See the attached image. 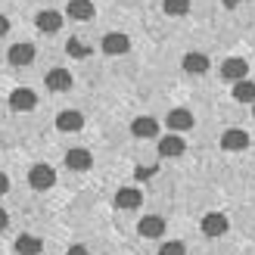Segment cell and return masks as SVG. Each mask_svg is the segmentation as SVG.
Segmentation results:
<instances>
[{"mask_svg": "<svg viewBox=\"0 0 255 255\" xmlns=\"http://www.w3.org/2000/svg\"><path fill=\"white\" fill-rule=\"evenodd\" d=\"M28 184L34 190H50V187L56 184V171L50 168V165L37 162V165H31V171H28Z\"/></svg>", "mask_w": 255, "mask_h": 255, "instance_id": "6da1fadb", "label": "cell"}, {"mask_svg": "<svg viewBox=\"0 0 255 255\" xmlns=\"http://www.w3.org/2000/svg\"><path fill=\"white\" fill-rule=\"evenodd\" d=\"M100 47H103V53H109V56H122V53L131 50V37L122 34V31H109Z\"/></svg>", "mask_w": 255, "mask_h": 255, "instance_id": "7a4b0ae2", "label": "cell"}, {"mask_svg": "<svg viewBox=\"0 0 255 255\" xmlns=\"http://www.w3.org/2000/svg\"><path fill=\"white\" fill-rule=\"evenodd\" d=\"M34 106H37V97L28 87H16V91L9 94V109L12 112H31Z\"/></svg>", "mask_w": 255, "mask_h": 255, "instance_id": "3957f363", "label": "cell"}, {"mask_svg": "<svg viewBox=\"0 0 255 255\" xmlns=\"http://www.w3.org/2000/svg\"><path fill=\"white\" fill-rule=\"evenodd\" d=\"M227 227H231V221H227V215H221V212H209L206 218H202V234L206 237H224Z\"/></svg>", "mask_w": 255, "mask_h": 255, "instance_id": "277c9868", "label": "cell"}, {"mask_svg": "<svg viewBox=\"0 0 255 255\" xmlns=\"http://www.w3.org/2000/svg\"><path fill=\"white\" fill-rule=\"evenodd\" d=\"M221 146H224L227 152H240V149L249 146V134L240 131V128H227V131L221 134Z\"/></svg>", "mask_w": 255, "mask_h": 255, "instance_id": "5b68a950", "label": "cell"}, {"mask_svg": "<svg viewBox=\"0 0 255 255\" xmlns=\"http://www.w3.org/2000/svg\"><path fill=\"white\" fill-rule=\"evenodd\" d=\"M44 84H47V91L62 94V91H69V87H72V72H66V69H53V72L44 75Z\"/></svg>", "mask_w": 255, "mask_h": 255, "instance_id": "8992f818", "label": "cell"}, {"mask_svg": "<svg viewBox=\"0 0 255 255\" xmlns=\"http://www.w3.org/2000/svg\"><path fill=\"white\" fill-rule=\"evenodd\" d=\"M94 165V156L87 149H81V146H72L69 152H66V168H72V171H87Z\"/></svg>", "mask_w": 255, "mask_h": 255, "instance_id": "52a82bcc", "label": "cell"}, {"mask_svg": "<svg viewBox=\"0 0 255 255\" xmlns=\"http://www.w3.org/2000/svg\"><path fill=\"white\" fill-rule=\"evenodd\" d=\"M6 59H9V66H16V69L28 66V62H34V44H12Z\"/></svg>", "mask_w": 255, "mask_h": 255, "instance_id": "ba28073f", "label": "cell"}, {"mask_svg": "<svg viewBox=\"0 0 255 255\" xmlns=\"http://www.w3.org/2000/svg\"><path fill=\"white\" fill-rule=\"evenodd\" d=\"M184 149H187V143L177 134H168V137L159 140V156L162 159H177V156H184Z\"/></svg>", "mask_w": 255, "mask_h": 255, "instance_id": "9c48e42d", "label": "cell"}, {"mask_svg": "<svg viewBox=\"0 0 255 255\" xmlns=\"http://www.w3.org/2000/svg\"><path fill=\"white\" fill-rule=\"evenodd\" d=\"M137 234L146 237V240H159L165 234V221L159 218V215H146V218L137 224Z\"/></svg>", "mask_w": 255, "mask_h": 255, "instance_id": "30bf717a", "label": "cell"}, {"mask_svg": "<svg viewBox=\"0 0 255 255\" xmlns=\"http://www.w3.org/2000/svg\"><path fill=\"white\" fill-rule=\"evenodd\" d=\"M246 72H249V62L240 59V56H234V59H227L224 66H221V78H227V81H243Z\"/></svg>", "mask_w": 255, "mask_h": 255, "instance_id": "8fae6325", "label": "cell"}, {"mask_svg": "<svg viewBox=\"0 0 255 255\" xmlns=\"http://www.w3.org/2000/svg\"><path fill=\"white\" fill-rule=\"evenodd\" d=\"M131 134L140 137V140H149V137H156L159 134V122L156 119H149V116H140L131 122Z\"/></svg>", "mask_w": 255, "mask_h": 255, "instance_id": "7c38bea8", "label": "cell"}, {"mask_svg": "<svg viewBox=\"0 0 255 255\" xmlns=\"http://www.w3.org/2000/svg\"><path fill=\"white\" fill-rule=\"evenodd\" d=\"M56 128H59V131H81V128H84V116L78 109H62L56 116Z\"/></svg>", "mask_w": 255, "mask_h": 255, "instance_id": "4fadbf2b", "label": "cell"}, {"mask_svg": "<svg viewBox=\"0 0 255 255\" xmlns=\"http://www.w3.org/2000/svg\"><path fill=\"white\" fill-rule=\"evenodd\" d=\"M34 22H37V28H41V31H50V34H53V31L62 28V12H56V9H41V12L34 16Z\"/></svg>", "mask_w": 255, "mask_h": 255, "instance_id": "5bb4252c", "label": "cell"}, {"mask_svg": "<svg viewBox=\"0 0 255 255\" xmlns=\"http://www.w3.org/2000/svg\"><path fill=\"white\" fill-rule=\"evenodd\" d=\"M140 202H143V196H140V190H134V187H122L116 193V206L119 209L134 212V209H140Z\"/></svg>", "mask_w": 255, "mask_h": 255, "instance_id": "9a60e30c", "label": "cell"}, {"mask_svg": "<svg viewBox=\"0 0 255 255\" xmlns=\"http://www.w3.org/2000/svg\"><path fill=\"white\" fill-rule=\"evenodd\" d=\"M181 66H184L187 75H206L209 72V56L206 53H187L181 59Z\"/></svg>", "mask_w": 255, "mask_h": 255, "instance_id": "2e32d148", "label": "cell"}, {"mask_svg": "<svg viewBox=\"0 0 255 255\" xmlns=\"http://www.w3.org/2000/svg\"><path fill=\"white\" fill-rule=\"evenodd\" d=\"M165 125H168L171 131H190V128H193V116H190V109H171Z\"/></svg>", "mask_w": 255, "mask_h": 255, "instance_id": "e0dca14e", "label": "cell"}, {"mask_svg": "<svg viewBox=\"0 0 255 255\" xmlns=\"http://www.w3.org/2000/svg\"><path fill=\"white\" fill-rule=\"evenodd\" d=\"M66 12H69V19H75V22H87L94 16V3H91V0H69Z\"/></svg>", "mask_w": 255, "mask_h": 255, "instance_id": "ac0fdd59", "label": "cell"}, {"mask_svg": "<svg viewBox=\"0 0 255 255\" xmlns=\"http://www.w3.org/2000/svg\"><path fill=\"white\" fill-rule=\"evenodd\" d=\"M44 243H41V237H31V234H22L16 240V252L19 255H41Z\"/></svg>", "mask_w": 255, "mask_h": 255, "instance_id": "d6986e66", "label": "cell"}, {"mask_svg": "<svg viewBox=\"0 0 255 255\" xmlns=\"http://www.w3.org/2000/svg\"><path fill=\"white\" fill-rule=\"evenodd\" d=\"M234 100L237 103H255V81H249V78L237 81L234 84Z\"/></svg>", "mask_w": 255, "mask_h": 255, "instance_id": "ffe728a7", "label": "cell"}, {"mask_svg": "<svg viewBox=\"0 0 255 255\" xmlns=\"http://www.w3.org/2000/svg\"><path fill=\"white\" fill-rule=\"evenodd\" d=\"M162 9L168 16H187L190 12V0H162Z\"/></svg>", "mask_w": 255, "mask_h": 255, "instance_id": "44dd1931", "label": "cell"}, {"mask_svg": "<svg viewBox=\"0 0 255 255\" xmlns=\"http://www.w3.org/2000/svg\"><path fill=\"white\" fill-rule=\"evenodd\" d=\"M66 53L75 56V59H87V56H91V47H84L81 41H69L66 44Z\"/></svg>", "mask_w": 255, "mask_h": 255, "instance_id": "7402d4cb", "label": "cell"}, {"mask_svg": "<svg viewBox=\"0 0 255 255\" xmlns=\"http://www.w3.org/2000/svg\"><path fill=\"white\" fill-rule=\"evenodd\" d=\"M159 255H187V249H184V243L171 240V243H165V246L159 249Z\"/></svg>", "mask_w": 255, "mask_h": 255, "instance_id": "603a6c76", "label": "cell"}, {"mask_svg": "<svg viewBox=\"0 0 255 255\" xmlns=\"http://www.w3.org/2000/svg\"><path fill=\"white\" fill-rule=\"evenodd\" d=\"M156 171H159L156 165H137V168H134V177H137V181H149Z\"/></svg>", "mask_w": 255, "mask_h": 255, "instance_id": "cb8c5ba5", "label": "cell"}, {"mask_svg": "<svg viewBox=\"0 0 255 255\" xmlns=\"http://www.w3.org/2000/svg\"><path fill=\"white\" fill-rule=\"evenodd\" d=\"M66 255H91V249H87V246H69Z\"/></svg>", "mask_w": 255, "mask_h": 255, "instance_id": "d4e9b609", "label": "cell"}, {"mask_svg": "<svg viewBox=\"0 0 255 255\" xmlns=\"http://www.w3.org/2000/svg\"><path fill=\"white\" fill-rule=\"evenodd\" d=\"M6 190H9V177H6L3 171H0V196H3V193H6Z\"/></svg>", "mask_w": 255, "mask_h": 255, "instance_id": "484cf974", "label": "cell"}, {"mask_svg": "<svg viewBox=\"0 0 255 255\" xmlns=\"http://www.w3.org/2000/svg\"><path fill=\"white\" fill-rule=\"evenodd\" d=\"M6 31H9V19H6V16H0V37H3Z\"/></svg>", "mask_w": 255, "mask_h": 255, "instance_id": "4316f807", "label": "cell"}, {"mask_svg": "<svg viewBox=\"0 0 255 255\" xmlns=\"http://www.w3.org/2000/svg\"><path fill=\"white\" fill-rule=\"evenodd\" d=\"M6 224H9V215H6V209H0V231H3Z\"/></svg>", "mask_w": 255, "mask_h": 255, "instance_id": "83f0119b", "label": "cell"}, {"mask_svg": "<svg viewBox=\"0 0 255 255\" xmlns=\"http://www.w3.org/2000/svg\"><path fill=\"white\" fill-rule=\"evenodd\" d=\"M240 3H246V0H224V6H227V9H234V6H240Z\"/></svg>", "mask_w": 255, "mask_h": 255, "instance_id": "f1b7e54d", "label": "cell"}, {"mask_svg": "<svg viewBox=\"0 0 255 255\" xmlns=\"http://www.w3.org/2000/svg\"><path fill=\"white\" fill-rule=\"evenodd\" d=\"M252 116H255V103H252Z\"/></svg>", "mask_w": 255, "mask_h": 255, "instance_id": "f546056e", "label": "cell"}]
</instances>
